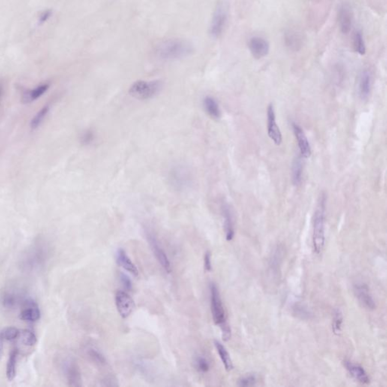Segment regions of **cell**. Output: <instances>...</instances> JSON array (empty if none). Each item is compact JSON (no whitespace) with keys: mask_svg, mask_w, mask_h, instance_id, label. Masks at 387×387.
<instances>
[{"mask_svg":"<svg viewBox=\"0 0 387 387\" xmlns=\"http://www.w3.org/2000/svg\"><path fill=\"white\" fill-rule=\"evenodd\" d=\"M156 56L163 61H176L191 55L194 46L183 39H168L158 43L154 49Z\"/></svg>","mask_w":387,"mask_h":387,"instance_id":"obj_1","label":"cell"},{"mask_svg":"<svg viewBox=\"0 0 387 387\" xmlns=\"http://www.w3.org/2000/svg\"><path fill=\"white\" fill-rule=\"evenodd\" d=\"M211 289V312L214 323L221 328L223 332V338L225 341H228L231 338L230 327L227 323L226 311L222 301L221 296L218 287L215 283H212L210 286Z\"/></svg>","mask_w":387,"mask_h":387,"instance_id":"obj_2","label":"cell"},{"mask_svg":"<svg viewBox=\"0 0 387 387\" xmlns=\"http://www.w3.org/2000/svg\"><path fill=\"white\" fill-rule=\"evenodd\" d=\"M325 211H326V197L322 195L320 198L316 213L313 224V247L316 254L322 253L325 243Z\"/></svg>","mask_w":387,"mask_h":387,"instance_id":"obj_3","label":"cell"},{"mask_svg":"<svg viewBox=\"0 0 387 387\" xmlns=\"http://www.w3.org/2000/svg\"><path fill=\"white\" fill-rule=\"evenodd\" d=\"M171 187L178 192H184L191 188L194 184V175L188 166L177 164L172 166L168 175Z\"/></svg>","mask_w":387,"mask_h":387,"instance_id":"obj_4","label":"cell"},{"mask_svg":"<svg viewBox=\"0 0 387 387\" xmlns=\"http://www.w3.org/2000/svg\"><path fill=\"white\" fill-rule=\"evenodd\" d=\"M162 87L163 83L160 80H138L132 84L129 92L136 100H148L157 95Z\"/></svg>","mask_w":387,"mask_h":387,"instance_id":"obj_5","label":"cell"},{"mask_svg":"<svg viewBox=\"0 0 387 387\" xmlns=\"http://www.w3.org/2000/svg\"><path fill=\"white\" fill-rule=\"evenodd\" d=\"M229 18L228 6L225 2L217 4L213 15L210 33L214 38H218L224 32Z\"/></svg>","mask_w":387,"mask_h":387,"instance_id":"obj_6","label":"cell"},{"mask_svg":"<svg viewBox=\"0 0 387 387\" xmlns=\"http://www.w3.org/2000/svg\"><path fill=\"white\" fill-rule=\"evenodd\" d=\"M146 236L147 238H148V243H149L150 246H151V250H152L154 256H156V259H157L159 263H160V265H161L162 268L165 270L166 272L170 273L172 271L170 261H169L167 255H166V252L164 251V250L162 248L161 246L159 244L158 240L157 239L153 232H150L148 230L146 231Z\"/></svg>","mask_w":387,"mask_h":387,"instance_id":"obj_7","label":"cell"},{"mask_svg":"<svg viewBox=\"0 0 387 387\" xmlns=\"http://www.w3.org/2000/svg\"><path fill=\"white\" fill-rule=\"evenodd\" d=\"M117 309L121 317L127 319L135 309V303L128 293L124 291H118L115 295Z\"/></svg>","mask_w":387,"mask_h":387,"instance_id":"obj_8","label":"cell"},{"mask_svg":"<svg viewBox=\"0 0 387 387\" xmlns=\"http://www.w3.org/2000/svg\"><path fill=\"white\" fill-rule=\"evenodd\" d=\"M63 372L70 386H80L82 385V377L80 370L77 364L73 360L67 359L64 361L62 366Z\"/></svg>","mask_w":387,"mask_h":387,"instance_id":"obj_9","label":"cell"},{"mask_svg":"<svg viewBox=\"0 0 387 387\" xmlns=\"http://www.w3.org/2000/svg\"><path fill=\"white\" fill-rule=\"evenodd\" d=\"M354 293L360 304L369 310L376 308V304L370 293L368 286L364 283H357L354 285Z\"/></svg>","mask_w":387,"mask_h":387,"instance_id":"obj_10","label":"cell"},{"mask_svg":"<svg viewBox=\"0 0 387 387\" xmlns=\"http://www.w3.org/2000/svg\"><path fill=\"white\" fill-rule=\"evenodd\" d=\"M22 307V310L19 316L22 320L28 322H35L40 319L41 313L38 305L34 300L26 298L24 301Z\"/></svg>","mask_w":387,"mask_h":387,"instance_id":"obj_11","label":"cell"},{"mask_svg":"<svg viewBox=\"0 0 387 387\" xmlns=\"http://www.w3.org/2000/svg\"><path fill=\"white\" fill-rule=\"evenodd\" d=\"M267 118L268 136L276 145H280L282 142V135L276 123L275 113L272 104H270L267 109Z\"/></svg>","mask_w":387,"mask_h":387,"instance_id":"obj_12","label":"cell"},{"mask_svg":"<svg viewBox=\"0 0 387 387\" xmlns=\"http://www.w3.org/2000/svg\"><path fill=\"white\" fill-rule=\"evenodd\" d=\"M248 47L250 53L256 59H261L268 55L269 44L263 37H253L249 40Z\"/></svg>","mask_w":387,"mask_h":387,"instance_id":"obj_13","label":"cell"},{"mask_svg":"<svg viewBox=\"0 0 387 387\" xmlns=\"http://www.w3.org/2000/svg\"><path fill=\"white\" fill-rule=\"evenodd\" d=\"M43 247V246L38 244L30 250V251L27 253L26 259H24V267L35 268L43 263L46 256Z\"/></svg>","mask_w":387,"mask_h":387,"instance_id":"obj_14","label":"cell"},{"mask_svg":"<svg viewBox=\"0 0 387 387\" xmlns=\"http://www.w3.org/2000/svg\"><path fill=\"white\" fill-rule=\"evenodd\" d=\"M353 15L349 6L343 4L340 7L338 13V22L340 31L343 34H347L350 32L352 26Z\"/></svg>","mask_w":387,"mask_h":387,"instance_id":"obj_15","label":"cell"},{"mask_svg":"<svg viewBox=\"0 0 387 387\" xmlns=\"http://www.w3.org/2000/svg\"><path fill=\"white\" fill-rule=\"evenodd\" d=\"M293 130L298 140L301 156L304 158H308L311 156V146L304 130L296 124H293Z\"/></svg>","mask_w":387,"mask_h":387,"instance_id":"obj_16","label":"cell"},{"mask_svg":"<svg viewBox=\"0 0 387 387\" xmlns=\"http://www.w3.org/2000/svg\"><path fill=\"white\" fill-rule=\"evenodd\" d=\"M222 213L224 219V229L226 232V238L228 241L233 240L235 237V225H234L233 214L232 209L228 204L223 203L222 205Z\"/></svg>","mask_w":387,"mask_h":387,"instance_id":"obj_17","label":"cell"},{"mask_svg":"<svg viewBox=\"0 0 387 387\" xmlns=\"http://www.w3.org/2000/svg\"><path fill=\"white\" fill-rule=\"evenodd\" d=\"M344 365L351 376L355 378L358 382L363 384H368L370 382V377L367 372L361 365L352 363L350 361H345Z\"/></svg>","mask_w":387,"mask_h":387,"instance_id":"obj_18","label":"cell"},{"mask_svg":"<svg viewBox=\"0 0 387 387\" xmlns=\"http://www.w3.org/2000/svg\"><path fill=\"white\" fill-rule=\"evenodd\" d=\"M372 85V76L370 70L365 69L360 75L358 89L361 100H366L370 94Z\"/></svg>","mask_w":387,"mask_h":387,"instance_id":"obj_19","label":"cell"},{"mask_svg":"<svg viewBox=\"0 0 387 387\" xmlns=\"http://www.w3.org/2000/svg\"><path fill=\"white\" fill-rule=\"evenodd\" d=\"M116 259L118 265H121L126 271L131 273L133 275L136 276V277L139 275V270H138L137 267L133 263L131 259L129 257L125 250H123V249H119L117 252Z\"/></svg>","mask_w":387,"mask_h":387,"instance_id":"obj_20","label":"cell"},{"mask_svg":"<svg viewBox=\"0 0 387 387\" xmlns=\"http://www.w3.org/2000/svg\"><path fill=\"white\" fill-rule=\"evenodd\" d=\"M204 108L207 114L213 119L219 120L221 118V110L219 103L212 96H206L204 99Z\"/></svg>","mask_w":387,"mask_h":387,"instance_id":"obj_21","label":"cell"},{"mask_svg":"<svg viewBox=\"0 0 387 387\" xmlns=\"http://www.w3.org/2000/svg\"><path fill=\"white\" fill-rule=\"evenodd\" d=\"M49 88V84L46 83L42 84V85H39V86L34 88V89L28 90L26 92L24 93L23 97H22V102L25 104H28V103L38 100L40 96L43 95L47 91Z\"/></svg>","mask_w":387,"mask_h":387,"instance_id":"obj_22","label":"cell"},{"mask_svg":"<svg viewBox=\"0 0 387 387\" xmlns=\"http://www.w3.org/2000/svg\"><path fill=\"white\" fill-rule=\"evenodd\" d=\"M214 345H215L216 349H217V352H218L219 355H220V359H221L225 368H226L227 371H230V370L233 369L234 366L232 358H231L230 355L228 352L227 349L218 340L214 341Z\"/></svg>","mask_w":387,"mask_h":387,"instance_id":"obj_23","label":"cell"},{"mask_svg":"<svg viewBox=\"0 0 387 387\" xmlns=\"http://www.w3.org/2000/svg\"><path fill=\"white\" fill-rule=\"evenodd\" d=\"M25 298L13 292H7L2 297V304L7 309H15L19 305H22Z\"/></svg>","mask_w":387,"mask_h":387,"instance_id":"obj_24","label":"cell"},{"mask_svg":"<svg viewBox=\"0 0 387 387\" xmlns=\"http://www.w3.org/2000/svg\"><path fill=\"white\" fill-rule=\"evenodd\" d=\"M18 357H19V350L14 349L12 350L7 364V376L9 380L12 381L15 379L17 372Z\"/></svg>","mask_w":387,"mask_h":387,"instance_id":"obj_25","label":"cell"},{"mask_svg":"<svg viewBox=\"0 0 387 387\" xmlns=\"http://www.w3.org/2000/svg\"><path fill=\"white\" fill-rule=\"evenodd\" d=\"M303 171H304V164H303L302 158L297 157L292 166V181L295 185H299L302 181Z\"/></svg>","mask_w":387,"mask_h":387,"instance_id":"obj_26","label":"cell"},{"mask_svg":"<svg viewBox=\"0 0 387 387\" xmlns=\"http://www.w3.org/2000/svg\"><path fill=\"white\" fill-rule=\"evenodd\" d=\"M353 46L355 52L359 55H364L366 53L365 43H364L362 33L360 31H356L354 34Z\"/></svg>","mask_w":387,"mask_h":387,"instance_id":"obj_27","label":"cell"},{"mask_svg":"<svg viewBox=\"0 0 387 387\" xmlns=\"http://www.w3.org/2000/svg\"><path fill=\"white\" fill-rule=\"evenodd\" d=\"M285 39H286V45L291 49L297 50V49L301 48L302 42H301V36L298 33L289 31V32L286 33Z\"/></svg>","mask_w":387,"mask_h":387,"instance_id":"obj_28","label":"cell"},{"mask_svg":"<svg viewBox=\"0 0 387 387\" xmlns=\"http://www.w3.org/2000/svg\"><path fill=\"white\" fill-rule=\"evenodd\" d=\"M21 341L27 346H35L37 342V337L33 331L30 330H23L19 334Z\"/></svg>","mask_w":387,"mask_h":387,"instance_id":"obj_29","label":"cell"},{"mask_svg":"<svg viewBox=\"0 0 387 387\" xmlns=\"http://www.w3.org/2000/svg\"><path fill=\"white\" fill-rule=\"evenodd\" d=\"M343 313L340 309L334 310V317H333L332 330L334 334H340L343 326Z\"/></svg>","mask_w":387,"mask_h":387,"instance_id":"obj_30","label":"cell"},{"mask_svg":"<svg viewBox=\"0 0 387 387\" xmlns=\"http://www.w3.org/2000/svg\"><path fill=\"white\" fill-rule=\"evenodd\" d=\"M49 112V106H46V107L42 109L41 110L35 115V117L33 118L32 121L31 122V130H37V129L41 125L42 123L44 121L45 118H46V115H48Z\"/></svg>","mask_w":387,"mask_h":387,"instance_id":"obj_31","label":"cell"},{"mask_svg":"<svg viewBox=\"0 0 387 387\" xmlns=\"http://www.w3.org/2000/svg\"><path fill=\"white\" fill-rule=\"evenodd\" d=\"M87 353H88L91 361H94L95 364H100V365H105L106 364V359L104 355L97 349L91 348V349H88Z\"/></svg>","mask_w":387,"mask_h":387,"instance_id":"obj_32","label":"cell"},{"mask_svg":"<svg viewBox=\"0 0 387 387\" xmlns=\"http://www.w3.org/2000/svg\"><path fill=\"white\" fill-rule=\"evenodd\" d=\"M19 334H20V331L14 327L5 328L4 331L0 332L1 337L4 338V340H7V341L16 340L19 337Z\"/></svg>","mask_w":387,"mask_h":387,"instance_id":"obj_33","label":"cell"},{"mask_svg":"<svg viewBox=\"0 0 387 387\" xmlns=\"http://www.w3.org/2000/svg\"><path fill=\"white\" fill-rule=\"evenodd\" d=\"M195 365H196V368L198 371L203 373L209 371L210 367H211L209 361L204 356L197 357L196 361H195Z\"/></svg>","mask_w":387,"mask_h":387,"instance_id":"obj_34","label":"cell"},{"mask_svg":"<svg viewBox=\"0 0 387 387\" xmlns=\"http://www.w3.org/2000/svg\"><path fill=\"white\" fill-rule=\"evenodd\" d=\"M257 382V377L256 375L249 374L242 376L238 379V385L239 386L249 387L253 386Z\"/></svg>","mask_w":387,"mask_h":387,"instance_id":"obj_35","label":"cell"},{"mask_svg":"<svg viewBox=\"0 0 387 387\" xmlns=\"http://www.w3.org/2000/svg\"><path fill=\"white\" fill-rule=\"evenodd\" d=\"M94 140V134L91 130H86L82 133L80 137L81 143L88 145L92 143Z\"/></svg>","mask_w":387,"mask_h":387,"instance_id":"obj_36","label":"cell"},{"mask_svg":"<svg viewBox=\"0 0 387 387\" xmlns=\"http://www.w3.org/2000/svg\"><path fill=\"white\" fill-rule=\"evenodd\" d=\"M120 279H121V283L127 291H132L133 289V282L127 274L124 273H121L120 274Z\"/></svg>","mask_w":387,"mask_h":387,"instance_id":"obj_37","label":"cell"},{"mask_svg":"<svg viewBox=\"0 0 387 387\" xmlns=\"http://www.w3.org/2000/svg\"><path fill=\"white\" fill-rule=\"evenodd\" d=\"M205 268L207 271H211L212 270V262H211V252L208 251L205 256Z\"/></svg>","mask_w":387,"mask_h":387,"instance_id":"obj_38","label":"cell"},{"mask_svg":"<svg viewBox=\"0 0 387 387\" xmlns=\"http://www.w3.org/2000/svg\"><path fill=\"white\" fill-rule=\"evenodd\" d=\"M51 15H52L51 11L44 12L40 17V23H44L45 22H46L50 18Z\"/></svg>","mask_w":387,"mask_h":387,"instance_id":"obj_39","label":"cell"},{"mask_svg":"<svg viewBox=\"0 0 387 387\" xmlns=\"http://www.w3.org/2000/svg\"><path fill=\"white\" fill-rule=\"evenodd\" d=\"M4 338H3V337H1V335H0V359H1V357H2L3 355V352H4Z\"/></svg>","mask_w":387,"mask_h":387,"instance_id":"obj_40","label":"cell"},{"mask_svg":"<svg viewBox=\"0 0 387 387\" xmlns=\"http://www.w3.org/2000/svg\"><path fill=\"white\" fill-rule=\"evenodd\" d=\"M4 83H3L2 81H0V103L2 101L3 95H4Z\"/></svg>","mask_w":387,"mask_h":387,"instance_id":"obj_41","label":"cell"}]
</instances>
